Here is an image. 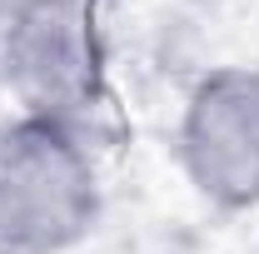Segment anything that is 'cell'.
<instances>
[{
  "instance_id": "6da1fadb",
  "label": "cell",
  "mask_w": 259,
  "mask_h": 254,
  "mask_svg": "<svg viewBox=\"0 0 259 254\" xmlns=\"http://www.w3.org/2000/svg\"><path fill=\"white\" fill-rule=\"evenodd\" d=\"M105 209L85 125L10 115L0 120V249L65 254L90 239Z\"/></svg>"
},
{
  "instance_id": "7a4b0ae2",
  "label": "cell",
  "mask_w": 259,
  "mask_h": 254,
  "mask_svg": "<svg viewBox=\"0 0 259 254\" xmlns=\"http://www.w3.org/2000/svg\"><path fill=\"white\" fill-rule=\"evenodd\" d=\"M0 80L20 115L85 125L105 100L95 0H10L0 15Z\"/></svg>"
},
{
  "instance_id": "3957f363",
  "label": "cell",
  "mask_w": 259,
  "mask_h": 254,
  "mask_svg": "<svg viewBox=\"0 0 259 254\" xmlns=\"http://www.w3.org/2000/svg\"><path fill=\"white\" fill-rule=\"evenodd\" d=\"M175 155L209 209H259V65H214L194 80L180 105Z\"/></svg>"
},
{
  "instance_id": "277c9868",
  "label": "cell",
  "mask_w": 259,
  "mask_h": 254,
  "mask_svg": "<svg viewBox=\"0 0 259 254\" xmlns=\"http://www.w3.org/2000/svg\"><path fill=\"white\" fill-rule=\"evenodd\" d=\"M0 254H5V249H0Z\"/></svg>"
}]
</instances>
